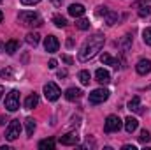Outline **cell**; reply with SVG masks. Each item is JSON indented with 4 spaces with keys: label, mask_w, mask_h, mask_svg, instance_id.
Instances as JSON below:
<instances>
[{
    "label": "cell",
    "mask_w": 151,
    "mask_h": 150,
    "mask_svg": "<svg viewBox=\"0 0 151 150\" xmlns=\"http://www.w3.org/2000/svg\"><path fill=\"white\" fill-rule=\"evenodd\" d=\"M2 94H4V87L0 85V97H2Z\"/></svg>",
    "instance_id": "37"
},
{
    "label": "cell",
    "mask_w": 151,
    "mask_h": 150,
    "mask_svg": "<svg viewBox=\"0 0 151 150\" xmlns=\"http://www.w3.org/2000/svg\"><path fill=\"white\" fill-rule=\"evenodd\" d=\"M84 12H86V9H84V5H81V4H70V5H69V14L74 16V18H81Z\"/></svg>",
    "instance_id": "12"
},
{
    "label": "cell",
    "mask_w": 151,
    "mask_h": 150,
    "mask_svg": "<svg viewBox=\"0 0 151 150\" xmlns=\"http://www.w3.org/2000/svg\"><path fill=\"white\" fill-rule=\"evenodd\" d=\"M104 18H106V23L107 25H114L116 21H118V12H114V11H106V14H104Z\"/></svg>",
    "instance_id": "19"
},
{
    "label": "cell",
    "mask_w": 151,
    "mask_h": 150,
    "mask_svg": "<svg viewBox=\"0 0 151 150\" xmlns=\"http://www.w3.org/2000/svg\"><path fill=\"white\" fill-rule=\"evenodd\" d=\"M18 48H19V42H18L16 39H11V41L5 42V51H7L9 55H14V53L18 51Z\"/></svg>",
    "instance_id": "16"
},
{
    "label": "cell",
    "mask_w": 151,
    "mask_h": 150,
    "mask_svg": "<svg viewBox=\"0 0 151 150\" xmlns=\"http://www.w3.org/2000/svg\"><path fill=\"white\" fill-rule=\"evenodd\" d=\"M60 94H62V92H60V88H58L56 83L49 81V83L44 85V95H46L47 101H56V99L60 97Z\"/></svg>",
    "instance_id": "7"
},
{
    "label": "cell",
    "mask_w": 151,
    "mask_h": 150,
    "mask_svg": "<svg viewBox=\"0 0 151 150\" xmlns=\"http://www.w3.org/2000/svg\"><path fill=\"white\" fill-rule=\"evenodd\" d=\"M95 78H97V81H99L100 85H107V83L111 81V74H109V71H106V69H97V71H95Z\"/></svg>",
    "instance_id": "10"
},
{
    "label": "cell",
    "mask_w": 151,
    "mask_h": 150,
    "mask_svg": "<svg viewBox=\"0 0 151 150\" xmlns=\"http://www.w3.org/2000/svg\"><path fill=\"white\" fill-rule=\"evenodd\" d=\"M62 58H63V62H67V64H72V58H70V57H67V55H63Z\"/></svg>",
    "instance_id": "32"
},
{
    "label": "cell",
    "mask_w": 151,
    "mask_h": 150,
    "mask_svg": "<svg viewBox=\"0 0 151 150\" xmlns=\"http://www.w3.org/2000/svg\"><path fill=\"white\" fill-rule=\"evenodd\" d=\"M47 67L49 69H56V60H49L47 62Z\"/></svg>",
    "instance_id": "31"
},
{
    "label": "cell",
    "mask_w": 151,
    "mask_h": 150,
    "mask_svg": "<svg viewBox=\"0 0 151 150\" xmlns=\"http://www.w3.org/2000/svg\"><path fill=\"white\" fill-rule=\"evenodd\" d=\"M53 23H55L58 28H63V27H67V20H65L63 16H55V18H53Z\"/></svg>",
    "instance_id": "24"
},
{
    "label": "cell",
    "mask_w": 151,
    "mask_h": 150,
    "mask_svg": "<svg viewBox=\"0 0 151 150\" xmlns=\"http://www.w3.org/2000/svg\"><path fill=\"white\" fill-rule=\"evenodd\" d=\"M5 108L9 111H16L19 110V92L18 90H11L5 97Z\"/></svg>",
    "instance_id": "5"
},
{
    "label": "cell",
    "mask_w": 151,
    "mask_h": 150,
    "mask_svg": "<svg viewBox=\"0 0 151 150\" xmlns=\"http://www.w3.org/2000/svg\"><path fill=\"white\" fill-rule=\"evenodd\" d=\"M100 60H102V64H106V66H113V67H116V69H118V66H119V62H118V60H114L109 53H102Z\"/></svg>",
    "instance_id": "17"
},
{
    "label": "cell",
    "mask_w": 151,
    "mask_h": 150,
    "mask_svg": "<svg viewBox=\"0 0 151 150\" xmlns=\"http://www.w3.org/2000/svg\"><path fill=\"white\" fill-rule=\"evenodd\" d=\"M135 71L139 73V74H148V73H151V60H148V58H142V60H139L137 62V66H135Z\"/></svg>",
    "instance_id": "9"
},
{
    "label": "cell",
    "mask_w": 151,
    "mask_h": 150,
    "mask_svg": "<svg viewBox=\"0 0 151 150\" xmlns=\"http://www.w3.org/2000/svg\"><path fill=\"white\" fill-rule=\"evenodd\" d=\"M151 140V134H150V131H146V129H142L141 131V136H139V141L141 143H148Z\"/></svg>",
    "instance_id": "27"
},
{
    "label": "cell",
    "mask_w": 151,
    "mask_h": 150,
    "mask_svg": "<svg viewBox=\"0 0 151 150\" xmlns=\"http://www.w3.org/2000/svg\"><path fill=\"white\" fill-rule=\"evenodd\" d=\"M77 141H79V136L76 133H69V134L60 136V143L62 145H77Z\"/></svg>",
    "instance_id": "11"
},
{
    "label": "cell",
    "mask_w": 151,
    "mask_h": 150,
    "mask_svg": "<svg viewBox=\"0 0 151 150\" xmlns=\"http://www.w3.org/2000/svg\"><path fill=\"white\" fill-rule=\"evenodd\" d=\"M0 2H2V0H0Z\"/></svg>",
    "instance_id": "39"
},
{
    "label": "cell",
    "mask_w": 151,
    "mask_h": 150,
    "mask_svg": "<svg viewBox=\"0 0 151 150\" xmlns=\"http://www.w3.org/2000/svg\"><path fill=\"white\" fill-rule=\"evenodd\" d=\"M25 125H27V134H28V136H32V134H34V131H35V120L28 117V118L25 120Z\"/></svg>",
    "instance_id": "22"
},
{
    "label": "cell",
    "mask_w": 151,
    "mask_h": 150,
    "mask_svg": "<svg viewBox=\"0 0 151 150\" xmlns=\"http://www.w3.org/2000/svg\"><path fill=\"white\" fill-rule=\"evenodd\" d=\"M137 127H139L137 118H134V117H127V118H125V131H127V133H130V134H132Z\"/></svg>",
    "instance_id": "13"
},
{
    "label": "cell",
    "mask_w": 151,
    "mask_h": 150,
    "mask_svg": "<svg viewBox=\"0 0 151 150\" xmlns=\"http://www.w3.org/2000/svg\"><path fill=\"white\" fill-rule=\"evenodd\" d=\"M67 76V71H58V78H65Z\"/></svg>",
    "instance_id": "34"
},
{
    "label": "cell",
    "mask_w": 151,
    "mask_h": 150,
    "mask_svg": "<svg viewBox=\"0 0 151 150\" xmlns=\"http://www.w3.org/2000/svg\"><path fill=\"white\" fill-rule=\"evenodd\" d=\"M18 20L23 27H40L42 25V20L37 12H32V11H23L18 14Z\"/></svg>",
    "instance_id": "2"
},
{
    "label": "cell",
    "mask_w": 151,
    "mask_h": 150,
    "mask_svg": "<svg viewBox=\"0 0 151 150\" xmlns=\"http://www.w3.org/2000/svg\"><path fill=\"white\" fill-rule=\"evenodd\" d=\"M19 134H21V124H19V120H11L9 125H7V129H5V140L14 141Z\"/></svg>",
    "instance_id": "3"
},
{
    "label": "cell",
    "mask_w": 151,
    "mask_h": 150,
    "mask_svg": "<svg viewBox=\"0 0 151 150\" xmlns=\"http://www.w3.org/2000/svg\"><path fill=\"white\" fill-rule=\"evenodd\" d=\"M39 149L40 150H51L55 149V140L53 138H47V140H42V141H39Z\"/></svg>",
    "instance_id": "20"
},
{
    "label": "cell",
    "mask_w": 151,
    "mask_h": 150,
    "mask_svg": "<svg viewBox=\"0 0 151 150\" xmlns=\"http://www.w3.org/2000/svg\"><path fill=\"white\" fill-rule=\"evenodd\" d=\"M2 20H4V12L0 11V23H2Z\"/></svg>",
    "instance_id": "36"
},
{
    "label": "cell",
    "mask_w": 151,
    "mask_h": 150,
    "mask_svg": "<svg viewBox=\"0 0 151 150\" xmlns=\"http://www.w3.org/2000/svg\"><path fill=\"white\" fill-rule=\"evenodd\" d=\"M37 104H39V95L37 94H30V95L25 99V108H27V110H34Z\"/></svg>",
    "instance_id": "14"
},
{
    "label": "cell",
    "mask_w": 151,
    "mask_h": 150,
    "mask_svg": "<svg viewBox=\"0 0 151 150\" xmlns=\"http://www.w3.org/2000/svg\"><path fill=\"white\" fill-rule=\"evenodd\" d=\"M2 48H4V42H2V41H0V51H2Z\"/></svg>",
    "instance_id": "38"
},
{
    "label": "cell",
    "mask_w": 151,
    "mask_h": 150,
    "mask_svg": "<svg viewBox=\"0 0 151 150\" xmlns=\"http://www.w3.org/2000/svg\"><path fill=\"white\" fill-rule=\"evenodd\" d=\"M150 14H151V7H148V5L139 9V16H150Z\"/></svg>",
    "instance_id": "29"
},
{
    "label": "cell",
    "mask_w": 151,
    "mask_h": 150,
    "mask_svg": "<svg viewBox=\"0 0 151 150\" xmlns=\"http://www.w3.org/2000/svg\"><path fill=\"white\" fill-rule=\"evenodd\" d=\"M76 27H77L79 30H88V28H90V21H88V20H84V18H81V20L76 23Z\"/></svg>",
    "instance_id": "26"
},
{
    "label": "cell",
    "mask_w": 151,
    "mask_h": 150,
    "mask_svg": "<svg viewBox=\"0 0 151 150\" xmlns=\"http://www.w3.org/2000/svg\"><path fill=\"white\" fill-rule=\"evenodd\" d=\"M104 42H106V39H104L102 34H97V36H93V37L86 39V42H84V44L81 46V50H79L77 58H79L81 62H88V60H91V58L102 50Z\"/></svg>",
    "instance_id": "1"
},
{
    "label": "cell",
    "mask_w": 151,
    "mask_h": 150,
    "mask_svg": "<svg viewBox=\"0 0 151 150\" xmlns=\"http://www.w3.org/2000/svg\"><path fill=\"white\" fill-rule=\"evenodd\" d=\"M79 81H81L83 85H90V81H91V79H90V73H88V71H81V73H79Z\"/></svg>",
    "instance_id": "25"
},
{
    "label": "cell",
    "mask_w": 151,
    "mask_h": 150,
    "mask_svg": "<svg viewBox=\"0 0 151 150\" xmlns=\"http://www.w3.org/2000/svg\"><path fill=\"white\" fill-rule=\"evenodd\" d=\"M40 0H21L23 5H34V4H39Z\"/></svg>",
    "instance_id": "30"
},
{
    "label": "cell",
    "mask_w": 151,
    "mask_h": 150,
    "mask_svg": "<svg viewBox=\"0 0 151 150\" xmlns=\"http://www.w3.org/2000/svg\"><path fill=\"white\" fill-rule=\"evenodd\" d=\"M130 44H132V36H128V34H127L125 37L121 39V42H119V48H121L123 51H127V50L130 48Z\"/></svg>",
    "instance_id": "23"
},
{
    "label": "cell",
    "mask_w": 151,
    "mask_h": 150,
    "mask_svg": "<svg viewBox=\"0 0 151 150\" xmlns=\"http://www.w3.org/2000/svg\"><path fill=\"white\" fill-rule=\"evenodd\" d=\"M121 129V118L118 115H109L106 118V124H104V131L106 133H116Z\"/></svg>",
    "instance_id": "6"
},
{
    "label": "cell",
    "mask_w": 151,
    "mask_h": 150,
    "mask_svg": "<svg viewBox=\"0 0 151 150\" xmlns=\"http://www.w3.org/2000/svg\"><path fill=\"white\" fill-rule=\"evenodd\" d=\"M51 2H53L55 5H62V2H63V0H51Z\"/></svg>",
    "instance_id": "35"
},
{
    "label": "cell",
    "mask_w": 151,
    "mask_h": 150,
    "mask_svg": "<svg viewBox=\"0 0 151 150\" xmlns=\"http://www.w3.org/2000/svg\"><path fill=\"white\" fill-rule=\"evenodd\" d=\"M81 90L79 88H74V87H70V88H67V92H65V97H67V101H77L79 97H81Z\"/></svg>",
    "instance_id": "15"
},
{
    "label": "cell",
    "mask_w": 151,
    "mask_h": 150,
    "mask_svg": "<svg viewBox=\"0 0 151 150\" xmlns=\"http://www.w3.org/2000/svg\"><path fill=\"white\" fill-rule=\"evenodd\" d=\"M123 150H135L134 145H123Z\"/></svg>",
    "instance_id": "33"
},
{
    "label": "cell",
    "mask_w": 151,
    "mask_h": 150,
    "mask_svg": "<svg viewBox=\"0 0 151 150\" xmlns=\"http://www.w3.org/2000/svg\"><path fill=\"white\" fill-rule=\"evenodd\" d=\"M90 104H102L104 101H107L109 99V90H106V88H97V90H93L91 94H90Z\"/></svg>",
    "instance_id": "4"
},
{
    "label": "cell",
    "mask_w": 151,
    "mask_h": 150,
    "mask_svg": "<svg viewBox=\"0 0 151 150\" xmlns=\"http://www.w3.org/2000/svg\"><path fill=\"white\" fill-rule=\"evenodd\" d=\"M58 48H60V41L55 37V36H47V37L44 39V50L47 53H56Z\"/></svg>",
    "instance_id": "8"
},
{
    "label": "cell",
    "mask_w": 151,
    "mask_h": 150,
    "mask_svg": "<svg viewBox=\"0 0 151 150\" xmlns=\"http://www.w3.org/2000/svg\"><path fill=\"white\" fill-rule=\"evenodd\" d=\"M142 39H144V42H146L148 46H151V27L142 32Z\"/></svg>",
    "instance_id": "28"
},
{
    "label": "cell",
    "mask_w": 151,
    "mask_h": 150,
    "mask_svg": "<svg viewBox=\"0 0 151 150\" xmlns=\"http://www.w3.org/2000/svg\"><path fill=\"white\" fill-rule=\"evenodd\" d=\"M128 110H130V111H141V99H139L137 95L128 101Z\"/></svg>",
    "instance_id": "18"
},
{
    "label": "cell",
    "mask_w": 151,
    "mask_h": 150,
    "mask_svg": "<svg viewBox=\"0 0 151 150\" xmlns=\"http://www.w3.org/2000/svg\"><path fill=\"white\" fill-rule=\"evenodd\" d=\"M39 41H40V36H39L37 32H30V34H27V42H28L30 46H37Z\"/></svg>",
    "instance_id": "21"
}]
</instances>
